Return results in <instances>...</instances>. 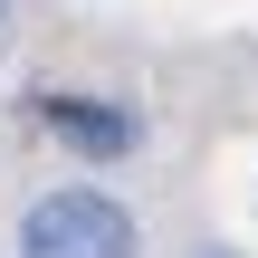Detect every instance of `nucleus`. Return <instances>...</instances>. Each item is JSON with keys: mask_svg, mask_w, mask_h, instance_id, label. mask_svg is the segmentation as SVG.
<instances>
[{"mask_svg": "<svg viewBox=\"0 0 258 258\" xmlns=\"http://www.w3.org/2000/svg\"><path fill=\"white\" fill-rule=\"evenodd\" d=\"M0 29H10V0H0Z\"/></svg>", "mask_w": 258, "mask_h": 258, "instance_id": "3", "label": "nucleus"}, {"mask_svg": "<svg viewBox=\"0 0 258 258\" xmlns=\"http://www.w3.org/2000/svg\"><path fill=\"white\" fill-rule=\"evenodd\" d=\"M38 134L67 144L77 163H124V153L144 144L134 105H115V96H38Z\"/></svg>", "mask_w": 258, "mask_h": 258, "instance_id": "2", "label": "nucleus"}, {"mask_svg": "<svg viewBox=\"0 0 258 258\" xmlns=\"http://www.w3.org/2000/svg\"><path fill=\"white\" fill-rule=\"evenodd\" d=\"M19 258H144V230L115 191H38L19 211Z\"/></svg>", "mask_w": 258, "mask_h": 258, "instance_id": "1", "label": "nucleus"}]
</instances>
